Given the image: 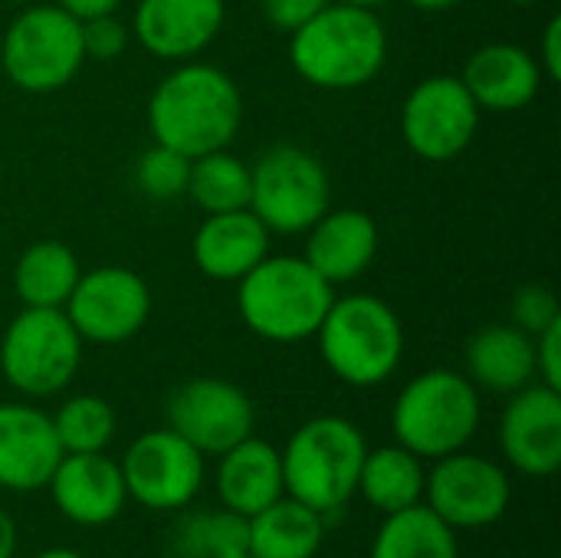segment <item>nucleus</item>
Here are the masks:
<instances>
[{
	"mask_svg": "<svg viewBox=\"0 0 561 558\" xmlns=\"http://www.w3.org/2000/svg\"><path fill=\"white\" fill-rule=\"evenodd\" d=\"M480 128V105L460 76L421 79L401 109V132L408 148L424 161H454L467 151Z\"/></svg>",
	"mask_w": 561,
	"mask_h": 558,
	"instance_id": "nucleus-13",
	"label": "nucleus"
},
{
	"mask_svg": "<svg viewBox=\"0 0 561 558\" xmlns=\"http://www.w3.org/2000/svg\"><path fill=\"white\" fill-rule=\"evenodd\" d=\"M510 3H516V7H533V3H542V0H510Z\"/></svg>",
	"mask_w": 561,
	"mask_h": 558,
	"instance_id": "nucleus-43",
	"label": "nucleus"
},
{
	"mask_svg": "<svg viewBox=\"0 0 561 558\" xmlns=\"http://www.w3.org/2000/svg\"><path fill=\"white\" fill-rule=\"evenodd\" d=\"M62 312L82 342L118 345L141 332L151 316V289L128 266H95L79 276Z\"/></svg>",
	"mask_w": 561,
	"mask_h": 558,
	"instance_id": "nucleus-12",
	"label": "nucleus"
},
{
	"mask_svg": "<svg viewBox=\"0 0 561 558\" xmlns=\"http://www.w3.org/2000/svg\"><path fill=\"white\" fill-rule=\"evenodd\" d=\"M339 3H352V7H365V10H378L381 3H388V0H339Z\"/></svg>",
	"mask_w": 561,
	"mask_h": 558,
	"instance_id": "nucleus-41",
	"label": "nucleus"
},
{
	"mask_svg": "<svg viewBox=\"0 0 561 558\" xmlns=\"http://www.w3.org/2000/svg\"><path fill=\"white\" fill-rule=\"evenodd\" d=\"M417 10H427V13H440V10H450V7H457V3H463V0H411Z\"/></svg>",
	"mask_w": 561,
	"mask_h": 558,
	"instance_id": "nucleus-39",
	"label": "nucleus"
},
{
	"mask_svg": "<svg viewBox=\"0 0 561 558\" xmlns=\"http://www.w3.org/2000/svg\"><path fill=\"white\" fill-rule=\"evenodd\" d=\"M174 553L181 558H217L237 549H247V516L220 506L187 513L171 529Z\"/></svg>",
	"mask_w": 561,
	"mask_h": 558,
	"instance_id": "nucleus-29",
	"label": "nucleus"
},
{
	"mask_svg": "<svg viewBox=\"0 0 561 558\" xmlns=\"http://www.w3.org/2000/svg\"><path fill=\"white\" fill-rule=\"evenodd\" d=\"M224 13V0H141L131 30L151 56L184 62L217 39Z\"/></svg>",
	"mask_w": 561,
	"mask_h": 558,
	"instance_id": "nucleus-18",
	"label": "nucleus"
},
{
	"mask_svg": "<svg viewBox=\"0 0 561 558\" xmlns=\"http://www.w3.org/2000/svg\"><path fill=\"white\" fill-rule=\"evenodd\" d=\"M332 0H260L263 16L283 30V33H296L302 23H309L316 13H322Z\"/></svg>",
	"mask_w": 561,
	"mask_h": 558,
	"instance_id": "nucleus-34",
	"label": "nucleus"
},
{
	"mask_svg": "<svg viewBox=\"0 0 561 558\" xmlns=\"http://www.w3.org/2000/svg\"><path fill=\"white\" fill-rule=\"evenodd\" d=\"M187 197L204 214H227L250 207V168L227 148L191 158Z\"/></svg>",
	"mask_w": 561,
	"mask_h": 558,
	"instance_id": "nucleus-28",
	"label": "nucleus"
},
{
	"mask_svg": "<svg viewBox=\"0 0 561 558\" xmlns=\"http://www.w3.org/2000/svg\"><path fill=\"white\" fill-rule=\"evenodd\" d=\"M33 558H85V556H79L76 549H46V553H39V556H33Z\"/></svg>",
	"mask_w": 561,
	"mask_h": 558,
	"instance_id": "nucleus-40",
	"label": "nucleus"
},
{
	"mask_svg": "<svg viewBox=\"0 0 561 558\" xmlns=\"http://www.w3.org/2000/svg\"><path fill=\"white\" fill-rule=\"evenodd\" d=\"M480 388L450 368H431L404 385L391 408L394 441L421 460L467 451L480 428Z\"/></svg>",
	"mask_w": 561,
	"mask_h": 558,
	"instance_id": "nucleus-6",
	"label": "nucleus"
},
{
	"mask_svg": "<svg viewBox=\"0 0 561 558\" xmlns=\"http://www.w3.org/2000/svg\"><path fill=\"white\" fill-rule=\"evenodd\" d=\"M118 467L128 500L154 513L187 510L207 477L204 454L171 428H158L131 441Z\"/></svg>",
	"mask_w": 561,
	"mask_h": 558,
	"instance_id": "nucleus-10",
	"label": "nucleus"
},
{
	"mask_svg": "<svg viewBox=\"0 0 561 558\" xmlns=\"http://www.w3.org/2000/svg\"><path fill=\"white\" fill-rule=\"evenodd\" d=\"M335 299L302 257H266L237 283V309L243 326L276 345L312 339Z\"/></svg>",
	"mask_w": 561,
	"mask_h": 558,
	"instance_id": "nucleus-3",
	"label": "nucleus"
},
{
	"mask_svg": "<svg viewBox=\"0 0 561 558\" xmlns=\"http://www.w3.org/2000/svg\"><path fill=\"white\" fill-rule=\"evenodd\" d=\"M243 122L240 86L210 62H181L148 99V128L154 145L174 148L184 158H201L227 148Z\"/></svg>",
	"mask_w": 561,
	"mask_h": 558,
	"instance_id": "nucleus-1",
	"label": "nucleus"
},
{
	"mask_svg": "<svg viewBox=\"0 0 561 558\" xmlns=\"http://www.w3.org/2000/svg\"><path fill=\"white\" fill-rule=\"evenodd\" d=\"M164 558H181V556H164Z\"/></svg>",
	"mask_w": 561,
	"mask_h": 558,
	"instance_id": "nucleus-45",
	"label": "nucleus"
},
{
	"mask_svg": "<svg viewBox=\"0 0 561 558\" xmlns=\"http://www.w3.org/2000/svg\"><path fill=\"white\" fill-rule=\"evenodd\" d=\"M79 23H82V53H85V59L108 62V59H118L125 53V46H128V26L115 13L92 16V20H79Z\"/></svg>",
	"mask_w": 561,
	"mask_h": 558,
	"instance_id": "nucleus-33",
	"label": "nucleus"
},
{
	"mask_svg": "<svg viewBox=\"0 0 561 558\" xmlns=\"http://www.w3.org/2000/svg\"><path fill=\"white\" fill-rule=\"evenodd\" d=\"M217 558H253L247 549H237V553H227V556H217Z\"/></svg>",
	"mask_w": 561,
	"mask_h": 558,
	"instance_id": "nucleus-42",
	"label": "nucleus"
},
{
	"mask_svg": "<svg viewBox=\"0 0 561 558\" xmlns=\"http://www.w3.org/2000/svg\"><path fill=\"white\" fill-rule=\"evenodd\" d=\"M82 339L62 309H33L7 326L0 339V372L26 398L59 395L79 372Z\"/></svg>",
	"mask_w": 561,
	"mask_h": 558,
	"instance_id": "nucleus-8",
	"label": "nucleus"
},
{
	"mask_svg": "<svg viewBox=\"0 0 561 558\" xmlns=\"http://www.w3.org/2000/svg\"><path fill=\"white\" fill-rule=\"evenodd\" d=\"M470 382L493 395H516L536 378V342L516 326H486L467 345Z\"/></svg>",
	"mask_w": 561,
	"mask_h": 558,
	"instance_id": "nucleus-23",
	"label": "nucleus"
},
{
	"mask_svg": "<svg viewBox=\"0 0 561 558\" xmlns=\"http://www.w3.org/2000/svg\"><path fill=\"white\" fill-rule=\"evenodd\" d=\"M46 490L53 497V506L72 526H82V529H99V526L115 523L128 503L122 467L105 451L62 454Z\"/></svg>",
	"mask_w": 561,
	"mask_h": 558,
	"instance_id": "nucleus-16",
	"label": "nucleus"
},
{
	"mask_svg": "<svg viewBox=\"0 0 561 558\" xmlns=\"http://www.w3.org/2000/svg\"><path fill=\"white\" fill-rule=\"evenodd\" d=\"M316 339L329 372L352 388L388 382L404 358V326L398 312L368 293L332 299Z\"/></svg>",
	"mask_w": 561,
	"mask_h": 558,
	"instance_id": "nucleus-4",
	"label": "nucleus"
},
{
	"mask_svg": "<svg viewBox=\"0 0 561 558\" xmlns=\"http://www.w3.org/2000/svg\"><path fill=\"white\" fill-rule=\"evenodd\" d=\"M329 201L325 164L299 145H276L250 168V210L270 234L309 230L329 210Z\"/></svg>",
	"mask_w": 561,
	"mask_h": 558,
	"instance_id": "nucleus-9",
	"label": "nucleus"
},
{
	"mask_svg": "<svg viewBox=\"0 0 561 558\" xmlns=\"http://www.w3.org/2000/svg\"><path fill=\"white\" fill-rule=\"evenodd\" d=\"M82 270L76 253L59 240L30 243L13 266V289L23 306L33 309H62L76 289Z\"/></svg>",
	"mask_w": 561,
	"mask_h": 558,
	"instance_id": "nucleus-26",
	"label": "nucleus"
},
{
	"mask_svg": "<svg viewBox=\"0 0 561 558\" xmlns=\"http://www.w3.org/2000/svg\"><path fill=\"white\" fill-rule=\"evenodd\" d=\"M13 553H16V523L0 506V558H13Z\"/></svg>",
	"mask_w": 561,
	"mask_h": 558,
	"instance_id": "nucleus-38",
	"label": "nucleus"
},
{
	"mask_svg": "<svg viewBox=\"0 0 561 558\" xmlns=\"http://www.w3.org/2000/svg\"><path fill=\"white\" fill-rule=\"evenodd\" d=\"M427 506L454 529H486L500 523L510 510L513 487L510 474L480 454H447L434 460V470L424 483Z\"/></svg>",
	"mask_w": 561,
	"mask_h": 558,
	"instance_id": "nucleus-11",
	"label": "nucleus"
},
{
	"mask_svg": "<svg viewBox=\"0 0 561 558\" xmlns=\"http://www.w3.org/2000/svg\"><path fill=\"white\" fill-rule=\"evenodd\" d=\"M62 454H99L115 441L118 418L115 408L99 395H76L49 414Z\"/></svg>",
	"mask_w": 561,
	"mask_h": 558,
	"instance_id": "nucleus-30",
	"label": "nucleus"
},
{
	"mask_svg": "<svg viewBox=\"0 0 561 558\" xmlns=\"http://www.w3.org/2000/svg\"><path fill=\"white\" fill-rule=\"evenodd\" d=\"M66 13H72L76 20H92V16H105L115 13L122 0H56Z\"/></svg>",
	"mask_w": 561,
	"mask_h": 558,
	"instance_id": "nucleus-37",
	"label": "nucleus"
},
{
	"mask_svg": "<svg viewBox=\"0 0 561 558\" xmlns=\"http://www.w3.org/2000/svg\"><path fill=\"white\" fill-rule=\"evenodd\" d=\"M539 66H542V76H549V79H559L561 76V16H552L546 23Z\"/></svg>",
	"mask_w": 561,
	"mask_h": 558,
	"instance_id": "nucleus-36",
	"label": "nucleus"
},
{
	"mask_svg": "<svg viewBox=\"0 0 561 558\" xmlns=\"http://www.w3.org/2000/svg\"><path fill=\"white\" fill-rule=\"evenodd\" d=\"M289 36L293 69L316 89H362L388 59V33L378 13L339 0Z\"/></svg>",
	"mask_w": 561,
	"mask_h": 558,
	"instance_id": "nucleus-2",
	"label": "nucleus"
},
{
	"mask_svg": "<svg viewBox=\"0 0 561 558\" xmlns=\"http://www.w3.org/2000/svg\"><path fill=\"white\" fill-rule=\"evenodd\" d=\"M10 3H26V0H10Z\"/></svg>",
	"mask_w": 561,
	"mask_h": 558,
	"instance_id": "nucleus-44",
	"label": "nucleus"
},
{
	"mask_svg": "<svg viewBox=\"0 0 561 558\" xmlns=\"http://www.w3.org/2000/svg\"><path fill=\"white\" fill-rule=\"evenodd\" d=\"M194 263L207 280L240 283L260 260L270 257V230L250 210L207 214L194 234Z\"/></svg>",
	"mask_w": 561,
	"mask_h": 558,
	"instance_id": "nucleus-20",
	"label": "nucleus"
},
{
	"mask_svg": "<svg viewBox=\"0 0 561 558\" xmlns=\"http://www.w3.org/2000/svg\"><path fill=\"white\" fill-rule=\"evenodd\" d=\"M168 428L204 457H220L247 441L256 428V411L247 391L224 378H191L168 398Z\"/></svg>",
	"mask_w": 561,
	"mask_h": 558,
	"instance_id": "nucleus-14",
	"label": "nucleus"
},
{
	"mask_svg": "<svg viewBox=\"0 0 561 558\" xmlns=\"http://www.w3.org/2000/svg\"><path fill=\"white\" fill-rule=\"evenodd\" d=\"M460 82L480 112H519L539 95L542 66L529 49L516 43H490L467 59Z\"/></svg>",
	"mask_w": 561,
	"mask_h": 558,
	"instance_id": "nucleus-19",
	"label": "nucleus"
},
{
	"mask_svg": "<svg viewBox=\"0 0 561 558\" xmlns=\"http://www.w3.org/2000/svg\"><path fill=\"white\" fill-rule=\"evenodd\" d=\"M533 342H536V378L561 391V319L542 329Z\"/></svg>",
	"mask_w": 561,
	"mask_h": 558,
	"instance_id": "nucleus-35",
	"label": "nucleus"
},
{
	"mask_svg": "<svg viewBox=\"0 0 561 558\" xmlns=\"http://www.w3.org/2000/svg\"><path fill=\"white\" fill-rule=\"evenodd\" d=\"M500 451L526 477H556L561 470V391L533 382L510 395L500 418Z\"/></svg>",
	"mask_w": 561,
	"mask_h": 558,
	"instance_id": "nucleus-15",
	"label": "nucleus"
},
{
	"mask_svg": "<svg viewBox=\"0 0 561 558\" xmlns=\"http://www.w3.org/2000/svg\"><path fill=\"white\" fill-rule=\"evenodd\" d=\"M365 434L339 414L306 421L279 451L286 497L322 516H335L358 490Z\"/></svg>",
	"mask_w": 561,
	"mask_h": 558,
	"instance_id": "nucleus-5",
	"label": "nucleus"
},
{
	"mask_svg": "<svg viewBox=\"0 0 561 558\" xmlns=\"http://www.w3.org/2000/svg\"><path fill=\"white\" fill-rule=\"evenodd\" d=\"M325 543V516L293 497H279L247 520V553L253 558H316Z\"/></svg>",
	"mask_w": 561,
	"mask_h": 558,
	"instance_id": "nucleus-24",
	"label": "nucleus"
},
{
	"mask_svg": "<svg viewBox=\"0 0 561 558\" xmlns=\"http://www.w3.org/2000/svg\"><path fill=\"white\" fill-rule=\"evenodd\" d=\"M378 224L365 210H325L306 240V263L329 283H352L365 276L378 257Z\"/></svg>",
	"mask_w": 561,
	"mask_h": 558,
	"instance_id": "nucleus-21",
	"label": "nucleus"
},
{
	"mask_svg": "<svg viewBox=\"0 0 561 558\" xmlns=\"http://www.w3.org/2000/svg\"><path fill=\"white\" fill-rule=\"evenodd\" d=\"M0 62L16 89L33 95L56 92L69 86L85 62L82 23L59 3H33L7 26Z\"/></svg>",
	"mask_w": 561,
	"mask_h": 558,
	"instance_id": "nucleus-7",
	"label": "nucleus"
},
{
	"mask_svg": "<svg viewBox=\"0 0 561 558\" xmlns=\"http://www.w3.org/2000/svg\"><path fill=\"white\" fill-rule=\"evenodd\" d=\"M62 447L46 411L7 401L0 405V487L13 493L46 490Z\"/></svg>",
	"mask_w": 561,
	"mask_h": 558,
	"instance_id": "nucleus-17",
	"label": "nucleus"
},
{
	"mask_svg": "<svg viewBox=\"0 0 561 558\" xmlns=\"http://www.w3.org/2000/svg\"><path fill=\"white\" fill-rule=\"evenodd\" d=\"M368 558H460V549L457 533L427 503H417L385 516Z\"/></svg>",
	"mask_w": 561,
	"mask_h": 558,
	"instance_id": "nucleus-27",
	"label": "nucleus"
},
{
	"mask_svg": "<svg viewBox=\"0 0 561 558\" xmlns=\"http://www.w3.org/2000/svg\"><path fill=\"white\" fill-rule=\"evenodd\" d=\"M510 312H513V326L523 329V332L533 335V339H536L542 329H549L552 322H559L561 319V306L559 299H556V293H552L549 286H536V283L523 286V289L513 296Z\"/></svg>",
	"mask_w": 561,
	"mask_h": 558,
	"instance_id": "nucleus-32",
	"label": "nucleus"
},
{
	"mask_svg": "<svg viewBox=\"0 0 561 558\" xmlns=\"http://www.w3.org/2000/svg\"><path fill=\"white\" fill-rule=\"evenodd\" d=\"M427 467L417 454L404 451L401 444L368 451L358 474V490L368 506L378 513H398L408 506H417L424 500Z\"/></svg>",
	"mask_w": 561,
	"mask_h": 558,
	"instance_id": "nucleus-25",
	"label": "nucleus"
},
{
	"mask_svg": "<svg viewBox=\"0 0 561 558\" xmlns=\"http://www.w3.org/2000/svg\"><path fill=\"white\" fill-rule=\"evenodd\" d=\"M217 460L220 464H217L214 483H217L220 506L250 520L253 513H260L270 503H276L279 497H286L283 457L273 444L250 434L247 441L224 451Z\"/></svg>",
	"mask_w": 561,
	"mask_h": 558,
	"instance_id": "nucleus-22",
	"label": "nucleus"
},
{
	"mask_svg": "<svg viewBox=\"0 0 561 558\" xmlns=\"http://www.w3.org/2000/svg\"><path fill=\"white\" fill-rule=\"evenodd\" d=\"M138 187L141 194L154 197V201H174L187 194V178H191V158H184L174 148L164 145H151L135 168Z\"/></svg>",
	"mask_w": 561,
	"mask_h": 558,
	"instance_id": "nucleus-31",
	"label": "nucleus"
}]
</instances>
